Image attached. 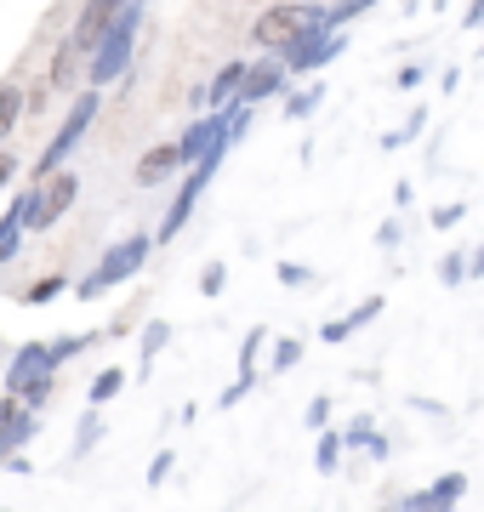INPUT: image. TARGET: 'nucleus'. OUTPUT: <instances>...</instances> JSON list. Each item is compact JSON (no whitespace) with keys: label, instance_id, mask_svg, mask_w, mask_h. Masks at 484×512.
Here are the masks:
<instances>
[{"label":"nucleus","instance_id":"1","mask_svg":"<svg viewBox=\"0 0 484 512\" xmlns=\"http://www.w3.org/2000/svg\"><path fill=\"white\" fill-rule=\"evenodd\" d=\"M137 29H143V6L126 0V6H120V18L109 23V35L86 52V80H92V92H103V86H114V80H126V74H131Z\"/></svg>","mask_w":484,"mask_h":512},{"label":"nucleus","instance_id":"2","mask_svg":"<svg viewBox=\"0 0 484 512\" xmlns=\"http://www.w3.org/2000/svg\"><path fill=\"white\" fill-rule=\"evenodd\" d=\"M228 131H217V137H211V143H205V154L194 165H188V177L183 183H177V194H171V211L166 217H160V228H154V245H171V239L183 234L188 228V217H194V205H200V194H205V183H211V177H217V165H223V154H228Z\"/></svg>","mask_w":484,"mask_h":512},{"label":"nucleus","instance_id":"3","mask_svg":"<svg viewBox=\"0 0 484 512\" xmlns=\"http://www.w3.org/2000/svg\"><path fill=\"white\" fill-rule=\"evenodd\" d=\"M149 251H154V239L149 234H126L120 245H109L103 251V262H97L92 274L80 279V302H97V296H109L114 285H126L131 274H143V262H149Z\"/></svg>","mask_w":484,"mask_h":512},{"label":"nucleus","instance_id":"4","mask_svg":"<svg viewBox=\"0 0 484 512\" xmlns=\"http://www.w3.org/2000/svg\"><path fill=\"white\" fill-rule=\"evenodd\" d=\"M97 109H103V97H97L92 86H86V92L75 97V109H69V120L57 126V137H52V143H46V148H40V160H35V171H29V183H40L46 171H57V165H63V160H69V154H75V143H80V137H86V131H92Z\"/></svg>","mask_w":484,"mask_h":512},{"label":"nucleus","instance_id":"5","mask_svg":"<svg viewBox=\"0 0 484 512\" xmlns=\"http://www.w3.org/2000/svg\"><path fill=\"white\" fill-rule=\"evenodd\" d=\"M319 23H325V6H314V0H280V6L257 12V29H251V40L280 52L285 40H297L302 29H319Z\"/></svg>","mask_w":484,"mask_h":512},{"label":"nucleus","instance_id":"6","mask_svg":"<svg viewBox=\"0 0 484 512\" xmlns=\"http://www.w3.org/2000/svg\"><path fill=\"white\" fill-rule=\"evenodd\" d=\"M75 200H80V177L75 171H46L35 183V211H29V228L23 234H46V228H57L63 222V211H75Z\"/></svg>","mask_w":484,"mask_h":512},{"label":"nucleus","instance_id":"7","mask_svg":"<svg viewBox=\"0 0 484 512\" xmlns=\"http://www.w3.org/2000/svg\"><path fill=\"white\" fill-rule=\"evenodd\" d=\"M342 46H348V35H336L331 23H319V29H302L297 40H285L280 63H285V74H314L319 63H331Z\"/></svg>","mask_w":484,"mask_h":512},{"label":"nucleus","instance_id":"8","mask_svg":"<svg viewBox=\"0 0 484 512\" xmlns=\"http://www.w3.org/2000/svg\"><path fill=\"white\" fill-rule=\"evenodd\" d=\"M120 6H126V0H86V6H80V18H75V29H69V46L86 57L97 40L109 35V23L120 18Z\"/></svg>","mask_w":484,"mask_h":512},{"label":"nucleus","instance_id":"9","mask_svg":"<svg viewBox=\"0 0 484 512\" xmlns=\"http://www.w3.org/2000/svg\"><path fill=\"white\" fill-rule=\"evenodd\" d=\"M467 495V473H445L439 484H428V490L405 495V501H393L399 512H456Z\"/></svg>","mask_w":484,"mask_h":512},{"label":"nucleus","instance_id":"10","mask_svg":"<svg viewBox=\"0 0 484 512\" xmlns=\"http://www.w3.org/2000/svg\"><path fill=\"white\" fill-rule=\"evenodd\" d=\"M285 92V63L280 57H268V63H245V74H240V103H251V109H257V103H268V97H280Z\"/></svg>","mask_w":484,"mask_h":512},{"label":"nucleus","instance_id":"11","mask_svg":"<svg viewBox=\"0 0 484 512\" xmlns=\"http://www.w3.org/2000/svg\"><path fill=\"white\" fill-rule=\"evenodd\" d=\"M177 171H183V154H177V143H154L149 154L137 160V171H131V177H137V188H160L166 177H177Z\"/></svg>","mask_w":484,"mask_h":512},{"label":"nucleus","instance_id":"12","mask_svg":"<svg viewBox=\"0 0 484 512\" xmlns=\"http://www.w3.org/2000/svg\"><path fill=\"white\" fill-rule=\"evenodd\" d=\"M46 342H29V348H18L12 359H6V393H18L29 376H46Z\"/></svg>","mask_w":484,"mask_h":512},{"label":"nucleus","instance_id":"13","mask_svg":"<svg viewBox=\"0 0 484 512\" xmlns=\"http://www.w3.org/2000/svg\"><path fill=\"white\" fill-rule=\"evenodd\" d=\"M217 131H223V109L200 114V120H194V126L183 131V137H177V154H183V165H194V160H200V154H205V143H211Z\"/></svg>","mask_w":484,"mask_h":512},{"label":"nucleus","instance_id":"14","mask_svg":"<svg viewBox=\"0 0 484 512\" xmlns=\"http://www.w3.org/2000/svg\"><path fill=\"white\" fill-rule=\"evenodd\" d=\"M86 63V57L69 46V35H63V46H57V57H52V74H46V86L52 92H75V69Z\"/></svg>","mask_w":484,"mask_h":512},{"label":"nucleus","instance_id":"15","mask_svg":"<svg viewBox=\"0 0 484 512\" xmlns=\"http://www.w3.org/2000/svg\"><path fill=\"white\" fill-rule=\"evenodd\" d=\"M240 74H245V63H223V69H217V80H211V86H200L205 109H223V103H234V92H240Z\"/></svg>","mask_w":484,"mask_h":512},{"label":"nucleus","instance_id":"16","mask_svg":"<svg viewBox=\"0 0 484 512\" xmlns=\"http://www.w3.org/2000/svg\"><path fill=\"white\" fill-rule=\"evenodd\" d=\"M342 450H348V444H342V433L319 427V444H314V473H319V478H331L336 467H342Z\"/></svg>","mask_w":484,"mask_h":512},{"label":"nucleus","instance_id":"17","mask_svg":"<svg viewBox=\"0 0 484 512\" xmlns=\"http://www.w3.org/2000/svg\"><path fill=\"white\" fill-rule=\"evenodd\" d=\"M126 370L120 365H109V370H97V382H92V393H86V404H92V410H103V404L109 399H120V393H126Z\"/></svg>","mask_w":484,"mask_h":512},{"label":"nucleus","instance_id":"18","mask_svg":"<svg viewBox=\"0 0 484 512\" xmlns=\"http://www.w3.org/2000/svg\"><path fill=\"white\" fill-rule=\"evenodd\" d=\"M97 342V330H80V336H57V342H46V365H69V359H80V353Z\"/></svg>","mask_w":484,"mask_h":512},{"label":"nucleus","instance_id":"19","mask_svg":"<svg viewBox=\"0 0 484 512\" xmlns=\"http://www.w3.org/2000/svg\"><path fill=\"white\" fill-rule=\"evenodd\" d=\"M166 342H171V325H166V319H149V325H143V359H137V376H149Z\"/></svg>","mask_w":484,"mask_h":512},{"label":"nucleus","instance_id":"20","mask_svg":"<svg viewBox=\"0 0 484 512\" xmlns=\"http://www.w3.org/2000/svg\"><path fill=\"white\" fill-rule=\"evenodd\" d=\"M18 120H23V92L18 86H0V143L18 131Z\"/></svg>","mask_w":484,"mask_h":512},{"label":"nucleus","instance_id":"21","mask_svg":"<svg viewBox=\"0 0 484 512\" xmlns=\"http://www.w3.org/2000/svg\"><path fill=\"white\" fill-rule=\"evenodd\" d=\"M268 348V325H251L240 342V376H257V353Z\"/></svg>","mask_w":484,"mask_h":512},{"label":"nucleus","instance_id":"22","mask_svg":"<svg viewBox=\"0 0 484 512\" xmlns=\"http://www.w3.org/2000/svg\"><path fill=\"white\" fill-rule=\"evenodd\" d=\"M97 439H103V416H97V410H86V416H80V427H75V456H92Z\"/></svg>","mask_w":484,"mask_h":512},{"label":"nucleus","instance_id":"23","mask_svg":"<svg viewBox=\"0 0 484 512\" xmlns=\"http://www.w3.org/2000/svg\"><path fill=\"white\" fill-rule=\"evenodd\" d=\"M319 103H325V86H308V92H291V97H285V114H291V120H308Z\"/></svg>","mask_w":484,"mask_h":512},{"label":"nucleus","instance_id":"24","mask_svg":"<svg viewBox=\"0 0 484 512\" xmlns=\"http://www.w3.org/2000/svg\"><path fill=\"white\" fill-rule=\"evenodd\" d=\"M63 291H69V279H63V274H46L40 285H29V296H23V302H29V308H40V302H57Z\"/></svg>","mask_w":484,"mask_h":512},{"label":"nucleus","instance_id":"25","mask_svg":"<svg viewBox=\"0 0 484 512\" xmlns=\"http://www.w3.org/2000/svg\"><path fill=\"white\" fill-rule=\"evenodd\" d=\"M376 0H336V6H325V23H331V29H342V23H354L359 12H371Z\"/></svg>","mask_w":484,"mask_h":512},{"label":"nucleus","instance_id":"26","mask_svg":"<svg viewBox=\"0 0 484 512\" xmlns=\"http://www.w3.org/2000/svg\"><path fill=\"white\" fill-rule=\"evenodd\" d=\"M171 467H177V450H154V461H149V473H143V484H149V490H160V484H166L171 478Z\"/></svg>","mask_w":484,"mask_h":512},{"label":"nucleus","instance_id":"27","mask_svg":"<svg viewBox=\"0 0 484 512\" xmlns=\"http://www.w3.org/2000/svg\"><path fill=\"white\" fill-rule=\"evenodd\" d=\"M382 308H388L382 296H365V302H359L354 313H342V325H348V336H354V330H365V325H371V319H376V313H382Z\"/></svg>","mask_w":484,"mask_h":512},{"label":"nucleus","instance_id":"28","mask_svg":"<svg viewBox=\"0 0 484 512\" xmlns=\"http://www.w3.org/2000/svg\"><path fill=\"white\" fill-rule=\"evenodd\" d=\"M462 279H467V251H450L445 262H439V285H445V291H456Z\"/></svg>","mask_w":484,"mask_h":512},{"label":"nucleus","instance_id":"29","mask_svg":"<svg viewBox=\"0 0 484 512\" xmlns=\"http://www.w3.org/2000/svg\"><path fill=\"white\" fill-rule=\"evenodd\" d=\"M297 359H302V342H297V336H280V342H274V359H268V365H274V370H291Z\"/></svg>","mask_w":484,"mask_h":512},{"label":"nucleus","instance_id":"30","mask_svg":"<svg viewBox=\"0 0 484 512\" xmlns=\"http://www.w3.org/2000/svg\"><path fill=\"white\" fill-rule=\"evenodd\" d=\"M251 387H257V376H234V382H228L223 393H217V404H223V410H234V404H240L245 393H251Z\"/></svg>","mask_w":484,"mask_h":512},{"label":"nucleus","instance_id":"31","mask_svg":"<svg viewBox=\"0 0 484 512\" xmlns=\"http://www.w3.org/2000/svg\"><path fill=\"white\" fill-rule=\"evenodd\" d=\"M223 285H228V268H223V262H211V268L200 274V291L205 296H223Z\"/></svg>","mask_w":484,"mask_h":512},{"label":"nucleus","instance_id":"32","mask_svg":"<svg viewBox=\"0 0 484 512\" xmlns=\"http://www.w3.org/2000/svg\"><path fill=\"white\" fill-rule=\"evenodd\" d=\"M462 217H467V205H462V200H450V205H439V211H433L428 222H433V228H456Z\"/></svg>","mask_w":484,"mask_h":512},{"label":"nucleus","instance_id":"33","mask_svg":"<svg viewBox=\"0 0 484 512\" xmlns=\"http://www.w3.org/2000/svg\"><path fill=\"white\" fill-rule=\"evenodd\" d=\"M376 433V421L371 416H359V421H348V427H342V444H365Z\"/></svg>","mask_w":484,"mask_h":512},{"label":"nucleus","instance_id":"34","mask_svg":"<svg viewBox=\"0 0 484 512\" xmlns=\"http://www.w3.org/2000/svg\"><path fill=\"white\" fill-rule=\"evenodd\" d=\"M308 427H314V433L319 427H331V393H319V399L308 404Z\"/></svg>","mask_w":484,"mask_h":512},{"label":"nucleus","instance_id":"35","mask_svg":"<svg viewBox=\"0 0 484 512\" xmlns=\"http://www.w3.org/2000/svg\"><path fill=\"white\" fill-rule=\"evenodd\" d=\"M280 285H291V291H297V285H314V274H308L302 262H280Z\"/></svg>","mask_w":484,"mask_h":512},{"label":"nucleus","instance_id":"36","mask_svg":"<svg viewBox=\"0 0 484 512\" xmlns=\"http://www.w3.org/2000/svg\"><path fill=\"white\" fill-rule=\"evenodd\" d=\"M399 239H405V228H399V217H388L382 228H376V245H382V251H393Z\"/></svg>","mask_w":484,"mask_h":512},{"label":"nucleus","instance_id":"37","mask_svg":"<svg viewBox=\"0 0 484 512\" xmlns=\"http://www.w3.org/2000/svg\"><path fill=\"white\" fill-rule=\"evenodd\" d=\"M365 450H371V461H388L393 456V444L382 439V433H371V439H365Z\"/></svg>","mask_w":484,"mask_h":512},{"label":"nucleus","instance_id":"38","mask_svg":"<svg viewBox=\"0 0 484 512\" xmlns=\"http://www.w3.org/2000/svg\"><path fill=\"white\" fill-rule=\"evenodd\" d=\"M484 23V0H467V12H462V29H479Z\"/></svg>","mask_w":484,"mask_h":512},{"label":"nucleus","instance_id":"39","mask_svg":"<svg viewBox=\"0 0 484 512\" xmlns=\"http://www.w3.org/2000/svg\"><path fill=\"white\" fill-rule=\"evenodd\" d=\"M416 86H422V69H416V63H410V69H399V92H416Z\"/></svg>","mask_w":484,"mask_h":512},{"label":"nucleus","instance_id":"40","mask_svg":"<svg viewBox=\"0 0 484 512\" xmlns=\"http://www.w3.org/2000/svg\"><path fill=\"white\" fill-rule=\"evenodd\" d=\"M12 177H18V160H12V154H0V188L12 183Z\"/></svg>","mask_w":484,"mask_h":512},{"label":"nucleus","instance_id":"41","mask_svg":"<svg viewBox=\"0 0 484 512\" xmlns=\"http://www.w3.org/2000/svg\"><path fill=\"white\" fill-rule=\"evenodd\" d=\"M376 512H399V507H393V501H388V507H376Z\"/></svg>","mask_w":484,"mask_h":512},{"label":"nucleus","instance_id":"42","mask_svg":"<svg viewBox=\"0 0 484 512\" xmlns=\"http://www.w3.org/2000/svg\"><path fill=\"white\" fill-rule=\"evenodd\" d=\"M0 274H6V262H0Z\"/></svg>","mask_w":484,"mask_h":512},{"label":"nucleus","instance_id":"43","mask_svg":"<svg viewBox=\"0 0 484 512\" xmlns=\"http://www.w3.org/2000/svg\"><path fill=\"white\" fill-rule=\"evenodd\" d=\"M0 512H12V507H0Z\"/></svg>","mask_w":484,"mask_h":512}]
</instances>
